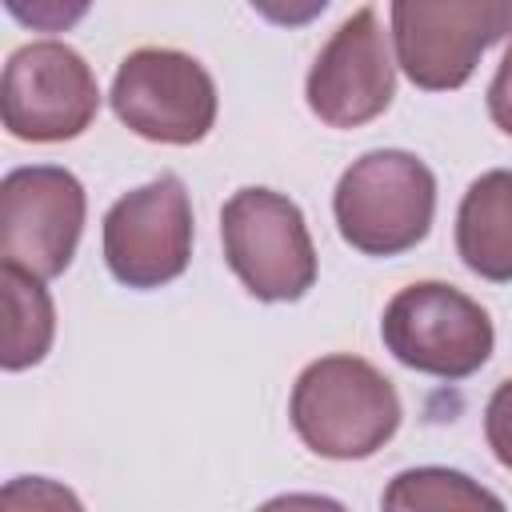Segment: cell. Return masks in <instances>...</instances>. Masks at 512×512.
I'll return each mask as SVG.
<instances>
[{
  "label": "cell",
  "mask_w": 512,
  "mask_h": 512,
  "mask_svg": "<svg viewBox=\"0 0 512 512\" xmlns=\"http://www.w3.org/2000/svg\"><path fill=\"white\" fill-rule=\"evenodd\" d=\"M104 260L128 288H160L184 276L192 260V200L180 176L164 172L108 208Z\"/></svg>",
  "instance_id": "obj_9"
},
{
  "label": "cell",
  "mask_w": 512,
  "mask_h": 512,
  "mask_svg": "<svg viewBox=\"0 0 512 512\" xmlns=\"http://www.w3.org/2000/svg\"><path fill=\"white\" fill-rule=\"evenodd\" d=\"M224 260L268 304L300 300L316 284V244L296 200L272 188H240L220 208Z\"/></svg>",
  "instance_id": "obj_3"
},
{
  "label": "cell",
  "mask_w": 512,
  "mask_h": 512,
  "mask_svg": "<svg viewBox=\"0 0 512 512\" xmlns=\"http://www.w3.org/2000/svg\"><path fill=\"white\" fill-rule=\"evenodd\" d=\"M456 252L468 272L508 284L512 280V172L492 168L476 176L456 212Z\"/></svg>",
  "instance_id": "obj_11"
},
{
  "label": "cell",
  "mask_w": 512,
  "mask_h": 512,
  "mask_svg": "<svg viewBox=\"0 0 512 512\" xmlns=\"http://www.w3.org/2000/svg\"><path fill=\"white\" fill-rule=\"evenodd\" d=\"M96 108V76L72 44L32 40L8 56L0 76V120L16 140H72L96 120Z\"/></svg>",
  "instance_id": "obj_5"
},
{
  "label": "cell",
  "mask_w": 512,
  "mask_h": 512,
  "mask_svg": "<svg viewBox=\"0 0 512 512\" xmlns=\"http://www.w3.org/2000/svg\"><path fill=\"white\" fill-rule=\"evenodd\" d=\"M380 512H508L496 492L456 468L396 472L380 496Z\"/></svg>",
  "instance_id": "obj_13"
},
{
  "label": "cell",
  "mask_w": 512,
  "mask_h": 512,
  "mask_svg": "<svg viewBox=\"0 0 512 512\" xmlns=\"http://www.w3.org/2000/svg\"><path fill=\"white\" fill-rule=\"evenodd\" d=\"M84 184L56 164L12 168L0 184V256L4 264L52 280L60 276L84 232Z\"/></svg>",
  "instance_id": "obj_7"
},
{
  "label": "cell",
  "mask_w": 512,
  "mask_h": 512,
  "mask_svg": "<svg viewBox=\"0 0 512 512\" xmlns=\"http://www.w3.org/2000/svg\"><path fill=\"white\" fill-rule=\"evenodd\" d=\"M0 512H84V504L52 476H16L0 488Z\"/></svg>",
  "instance_id": "obj_14"
},
{
  "label": "cell",
  "mask_w": 512,
  "mask_h": 512,
  "mask_svg": "<svg viewBox=\"0 0 512 512\" xmlns=\"http://www.w3.org/2000/svg\"><path fill=\"white\" fill-rule=\"evenodd\" d=\"M392 44L404 76L424 92H448L468 84L488 44L512 32V4H392Z\"/></svg>",
  "instance_id": "obj_8"
},
{
  "label": "cell",
  "mask_w": 512,
  "mask_h": 512,
  "mask_svg": "<svg viewBox=\"0 0 512 512\" xmlns=\"http://www.w3.org/2000/svg\"><path fill=\"white\" fill-rule=\"evenodd\" d=\"M288 416L316 456L364 460L396 436L404 412L392 380L376 364L336 352L312 360L296 376Z\"/></svg>",
  "instance_id": "obj_1"
},
{
  "label": "cell",
  "mask_w": 512,
  "mask_h": 512,
  "mask_svg": "<svg viewBox=\"0 0 512 512\" xmlns=\"http://www.w3.org/2000/svg\"><path fill=\"white\" fill-rule=\"evenodd\" d=\"M0 296H4V340H0L4 372L40 364L56 336V308L44 280L12 264H0Z\"/></svg>",
  "instance_id": "obj_12"
},
{
  "label": "cell",
  "mask_w": 512,
  "mask_h": 512,
  "mask_svg": "<svg viewBox=\"0 0 512 512\" xmlns=\"http://www.w3.org/2000/svg\"><path fill=\"white\" fill-rule=\"evenodd\" d=\"M256 512H348L340 500L332 496H316V492H288V496H272L268 504H260Z\"/></svg>",
  "instance_id": "obj_17"
},
{
  "label": "cell",
  "mask_w": 512,
  "mask_h": 512,
  "mask_svg": "<svg viewBox=\"0 0 512 512\" xmlns=\"http://www.w3.org/2000/svg\"><path fill=\"white\" fill-rule=\"evenodd\" d=\"M304 96L328 128H360L392 104L396 64L380 12L372 4L340 20V28L316 52L304 80Z\"/></svg>",
  "instance_id": "obj_10"
},
{
  "label": "cell",
  "mask_w": 512,
  "mask_h": 512,
  "mask_svg": "<svg viewBox=\"0 0 512 512\" xmlns=\"http://www.w3.org/2000/svg\"><path fill=\"white\" fill-rule=\"evenodd\" d=\"M384 348L416 372L464 380L488 364L496 332L488 312L444 280H416L400 288L380 320Z\"/></svg>",
  "instance_id": "obj_4"
},
{
  "label": "cell",
  "mask_w": 512,
  "mask_h": 512,
  "mask_svg": "<svg viewBox=\"0 0 512 512\" xmlns=\"http://www.w3.org/2000/svg\"><path fill=\"white\" fill-rule=\"evenodd\" d=\"M112 112L156 144H196L216 124V84L208 68L176 48H136L112 76Z\"/></svg>",
  "instance_id": "obj_6"
},
{
  "label": "cell",
  "mask_w": 512,
  "mask_h": 512,
  "mask_svg": "<svg viewBox=\"0 0 512 512\" xmlns=\"http://www.w3.org/2000/svg\"><path fill=\"white\" fill-rule=\"evenodd\" d=\"M488 116H492V124L500 132L512 136V44L504 48L500 68H496V76L488 84Z\"/></svg>",
  "instance_id": "obj_16"
},
{
  "label": "cell",
  "mask_w": 512,
  "mask_h": 512,
  "mask_svg": "<svg viewBox=\"0 0 512 512\" xmlns=\"http://www.w3.org/2000/svg\"><path fill=\"white\" fill-rule=\"evenodd\" d=\"M484 436H488V448L496 452V460L512 472V376L496 384V392L484 408Z\"/></svg>",
  "instance_id": "obj_15"
},
{
  "label": "cell",
  "mask_w": 512,
  "mask_h": 512,
  "mask_svg": "<svg viewBox=\"0 0 512 512\" xmlns=\"http://www.w3.org/2000/svg\"><path fill=\"white\" fill-rule=\"evenodd\" d=\"M340 236L364 256H400L416 248L436 212L432 168L404 148L364 152L344 168L332 192Z\"/></svg>",
  "instance_id": "obj_2"
}]
</instances>
